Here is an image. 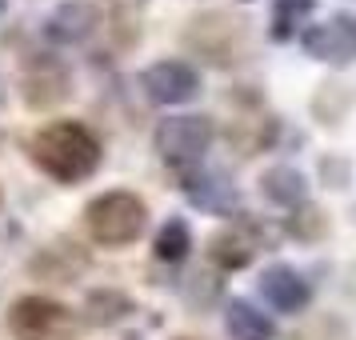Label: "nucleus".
Listing matches in <instances>:
<instances>
[{"mask_svg":"<svg viewBox=\"0 0 356 340\" xmlns=\"http://www.w3.org/2000/svg\"><path fill=\"white\" fill-rule=\"evenodd\" d=\"M212 260L216 264H225V268H241V264H248L252 260V244L244 241L241 232H232V228H225L220 236H212Z\"/></svg>","mask_w":356,"mask_h":340,"instance_id":"obj_8","label":"nucleus"},{"mask_svg":"<svg viewBox=\"0 0 356 340\" xmlns=\"http://www.w3.org/2000/svg\"><path fill=\"white\" fill-rule=\"evenodd\" d=\"M29 161L60 184L92 177L100 164V140L81 120H52L29 136Z\"/></svg>","mask_w":356,"mask_h":340,"instance_id":"obj_1","label":"nucleus"},{"mask_svg":"<svg viewBox=\"0 0 356 340\" xmlns=\"http://www.w3.org/2000/svg\"><path fill=\"white\" fill-rule=\"evenodd\" d=\"M228 332L236 340H273V321L264 312H257L252 305L236 300L228 308Z\"/></svg>","mask_w":356,"mask_h":340,"instance_id":"obj_7","label":"nucleus"},{"mask_svg":"<svg viewBox=\"0 0 356 340\" xmlns=\"http://www.w3.org/2000/svg\"><path fill=\"white\" fill-rule=\"evenodd\" d=\"M180 340H193V337H180Z\"/></svg>","mask_w":356,"mask_h":340,"instance_id":"obj_10","label":"nucleus"},{"mask_svg":"<svg viewBox=\"0 0 356 340\" xmlns=\"http://www.w3.org/2000/svg\"><path fill=\"white\" fill-rule=\"evenodd\" d=\"M8 332L17 340H68L76 332V321L49 296H20L8 308Z\"/></svg>","mask_w":356,"mask_h":340,"instance_id":"obj_3","label":"nucleus"},{"mask_svg":"<svg viewBox=\"0 0 356 340\" xmlns=\"http://www.w3.org/2000/svg\"><path fill=\"white\" fill-rule=\"evenodd\" d=\"M145 88L148 97L161 100V104H180L196 92V72L180 60H161L145 72Z\"/></svg>","mask_w":356,"mask_h":340,"instance_id":"obj_5","label":"nucleus"},{"mask_svg":"<svg viewBox=\"0 0 356 340\" xmlns=\"http://www.w3.org/2000/svg\"><path fill=\"white\" fill-rule=\"evenodd\" d=\"M184 252H188V228H184V220H172V225L161 232V241H156V257L180 260Z\"/></svg>","mask_w":356,"mask_h":340,"instance_id":"obj_9","label":"nucleus"},{"mask_svg":"<svg viewBox=\"0 0 356 340\" xmlns=\"http://www.w3.org/2000/svg\"><path fill=\"white\" fill-rule=\"evenodd\" d=\"M209 124L196 120V116H177L168 120L161 132H156V145H161L164 161L168 164H188V161H200L204 148H209Z\"/></svg>","mask_w":356,"mask_h":340,"instance_id":"obj_4","label":"nucleus"},{"mask_svg":"<svg viewBox=\"0 0 356 340\" xmlns=\"http://www.w3.org/2000/svg\"><path fill=\"white\" fill-rule=\"evenodd\" d=\"M84 225L88 236L104 248H124L148 228V204L136 193H100L97 200H88L84 209Z\"/></svg>","mask_w":356,"mask_h":340,"instance_id":"obj_2","label":"nucleus"},{"mask_svg":"<svg viewBox=\"0 0 356 340\" xmlns=\"http://www.w3.org/2000/svg\"><path fill=\"white\" fill-rule=\"evenodd\" d=\"M264 300L273 308H280V312H296V308L308 305V289L305 280L292 273V268H273V273L264 276Z\"/></svg>","mask_w":356,"mask_h":340,"instance_id":"obj_6","label":"nucleus"}]
</instances>
